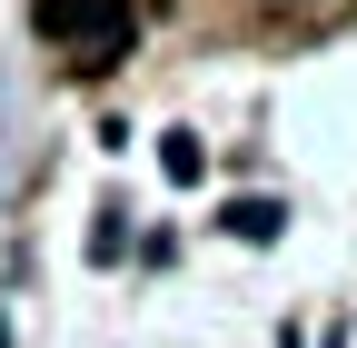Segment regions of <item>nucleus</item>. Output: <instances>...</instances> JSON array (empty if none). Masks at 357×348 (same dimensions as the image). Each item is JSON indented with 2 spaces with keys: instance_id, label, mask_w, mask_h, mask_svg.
Listing matches in <instances>:
<instances>
[{
  "instance_id": "1",
  "label": "nucleus",
  "mask_w": 357,
  "mask_h": 348,
  "mask_svg": "<svg viewBox=\"0 0 357 348\" xmlns=\"http://www.w3.org/2000/svg\"><path fill=\"white\" fill-rule=\"evenodd\" d=\"M40 40H50V50H79L89 70H109L119 50H129V30H139V20H129V0H40Z\"/></svg>"
},
{
  "instance_id": "2",
  "label": "nucleus",
  "mask_w": 357,
  "mask_h": 348,
  "mask_svg": "<svg viewBox=\"0 0 357 348\" xmlns=\"http://www.w3.org/2000/svg\"><path fill=\"white\" fill-rule=\"evenodd\" d=\"M229 229H238V239H278V209H268V199H238Z\"/></svg>"
}]
</instances>
